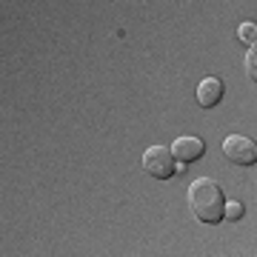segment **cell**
Instances as JSON below:
<instances>
[{
  "label": "cell",
  "instance_id": "1",
  "mask_svg": "<svg viewBox=\"0 0 257 257\" xmlns=\"http://www.w3.org/2000/svg\"><path fill=\"white\" fill-rule=\"evenodd\" d=\"M189 209L194 211V217L203 223H220L226 217V200H223V189L217 180L211 177H197L189 186Z\"/></svg>",
  "mask_w": 257,
  "mask_h": 257
},
{
  "label": "cell",
  "instance_id": "2",
  "mask_svg": "<svg viewBox=\"0 0 257 257\" xmlns=\"http://www.w3.org/2000/svg\"><path fill=\"white\" fill-rule=\"evenodd\" d=\"M183 166H177L175 155H172V149L166 146H149L143 152V172L157 180H169V177H175Z\"/></svg>",
  "mask_w": 257,
  "mask_h": 257
},
{
  "label": "cell",
  "instance_id": "3",
  "mask_svg": "<svg viewBox=\"0 0 257 257\" xmlns=\"http://www.w3.org/2000/svg\"><path fill=\"white\" fill-rule=\"evenodd\" d=\"M223 155L234 166H254L257 163V143L246 135H229L223 140Z\"/></svg>",
  "mask_w": 257,
  "mask_h": 257
},
{
  "label": "cell",
  "instance_id": "4",
  "mask_svg": "<svg viewBox=\"0 0 257 257\" xmlns=\"http://www.w3.org/2000/svg\"><path fill=\"white\" fill-rule=\"evenodd\" d=\"M203 152H206V143L200 138H192V135H183V138H177L172 143V155L175 160L180 163H194V160H200Z\"/></svg>",
  "mask_w": 257,
  "mask_h": 257
},
{
  "label": "cell",
  "instance_id": "5",
  "mask_svg": "<svg viewBox=\"0 0 257 257\" xmlns=\"http://www.w3.org/2000/svg\"><path fill=\"white\" fill-rule=\"evenodd\" d=\"M223 80L220 77H203L200 86H197V103H200L203 109H211V106H217L223 100Z\"/></svg>",
  "mask_w": 257,
  "mask_h": 257
},
{
  "label": "cell",
  "instance_id": "6",
  "mask_svg": "<svg viewBox=\"0 0 257 257\" xmlns=\"http://www.w3.org/2000/svg\"><path fill=\"white\" fill-rule=\"evenodd\" d=\"M243 69H246V77H248V80L257 83V43H254V46H248L246 60H243Z\"/></svg>",
  "mask_w": 257,
  "mask_h": 257
},
{
  "label": "cell",
  "instance_id": "7",
  "mask_svg": "<svg viewBox=\"0 0 257 257\" xmlns=\"http://www.w3.org/2000/svg\"><path fill=\"white\" fill-rule=\"evenodd\" d=\"M237 37L246 43V46H254V43H257V23H254V20H246V23L237 29Z\"/></svg>",
  "mask_w": 257,
  "mask_h": 257
},
{
  "label": "cell",
  "instance_id": "8",
  "mask_svg": "<svg viewBox=\"0 0 257 257\" xmlns=\"http://www.w3.org/2000/svg\"><path fill=\"white\" fill-rule=\"evenodd\" d=\"M226 217H229V220H240V217H243V203H237V200L226 203Z\"/></svg>",
  "mask_w": 257,
  "mask_h": 257
}]
</instances>
